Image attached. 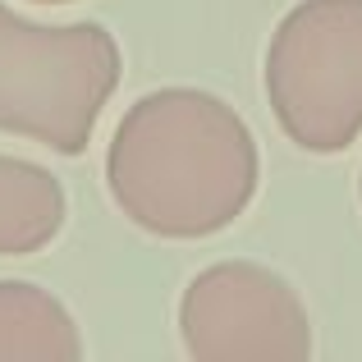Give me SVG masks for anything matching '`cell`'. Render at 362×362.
Listing matches in <instances>:
<instances>
[{"label": "cell", "instance_id": "5", "mask_svg": "<svg viewBox=\"0 0 362 362\" xmlns=\"http://www.w3.org/2000/svg\"><path fill=\"white\" fill-rule=\"evenodd\" d=\"M83 335L55 293L28 280H0V362H78Z\"/></svg>", "mask_w": 362, "mask_h": 362}, {"label": "cell", "instance_id": "7", "mask_svg": "<svg viewBox=\"0 0 362 362\" xmlns=\"http://www.w3.org/2000/svg\"><path fill=\"white\" fill-rule=\"evenodd\" d=\"M37 5H69V0H37Z\"/></svg>", "mask_w": 362, "mask_h": 362}, {"label": "cell", "instance_id": "4", "mask_svg": "<svg viewBox=\"0 0 362 362\" xmlns=\"http://www.w3.org/2000/svg\"><path fill=\"white\" fill-rule=\"evenodd\" d=\"M179 339L193 362H308L312 321L275 271L216 262L179 298Z\"/></svg>", "mask_w": 362, "mask_h": 362}, {"label": "cell", "instance_id": "3", "mask_svg": "<svg viewBox=\"0 0 362 362\" xmlns=\"http://www.w3.org/2000/svg\"><path fill=\"white\" fill-rule=\"evenodd\" d=\"M266 101L280 133L312 156L362 138V0H303L266 46Z\"/></svg>", "mask_w": 362, "mask_h": 362}, {"label": "cell", "instance_id": "2", "mask_svg": "<svg viewBox=\"0 0 362 362\" xmlns=\"http://www.w3.org/2000/svg\"><path fill=\"white\" fill-rule=\"evenodd\" d=\"M119 78V42L101 23L51 28L0 5V133L83 156Z\"/></svg>", "mask_w": 362, "mask_h": 362}, {"label": "cell", "instance_id": "6", "mask_svg": "<svg viewBox=\"0 0 362 362\" xmlns=\"http://www.w3.org/2000/svg\"><path fill=\"white\" fill-rule=\"evenodd\" d=\"M64 216L69 202L51 170L23 156H0V257L42 252L64 230Z\"/></svg>", "mask_w": 362, "mask_h": 362}, {"label": "cell", "instance_id": "1", "mask_svg": "<svg viewBox=\"0 0 362 362\" xmlns=\"http://www.w3.org/2000/svg\"><path fill=\"white\" fill-rule=\"evenodd\" d=\"M262 151L243 115L202 88H160L124 110L106 147L110 197L156 239H211L257 197Z\"/></svg>", "mask_w": 362, "mask_h": 362}, {"label": "cell", "instance_id": "8", "mask_svg": "<svg viewBox=\"0 0 362 362\" xmlns=\"http://www.w3.org/2000/svg\"><path fill=\"white\" fill-rule=\"evenodd\" d=\"M358 197H362V184H358Z\"/></svg>", "mask_w": 362, "mask_h": 362}]
</instances>
